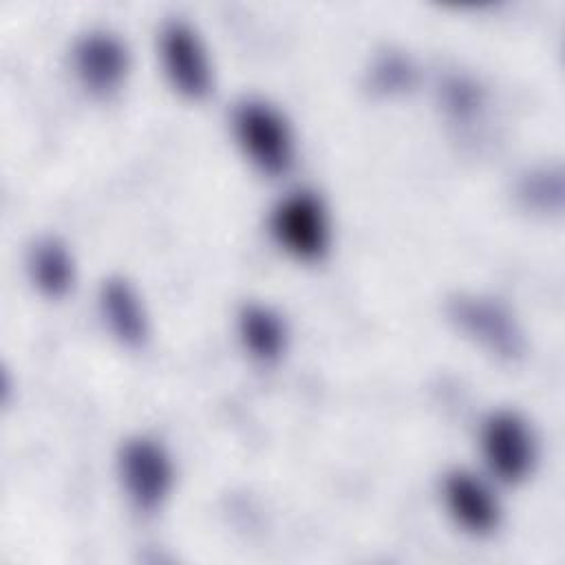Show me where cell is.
<instances>
[{
  "instance_id": "obj_1",
  "label": "cell",
  "mask_w": 565,
  "mask_h": 565,
  "mask_svg": "<svg viewBox=\"0 0 565 565\" xmlns=\"http://www.w3.org/2000/svg\"><path fill=\"white\" fill-rule=\"evenodd\" d=\"M236 143L263 174L280 177L294 163V137L287 119L263 99H243L232 113Z\"/></svg>"
},
{
  "instance_id": "obj_2",
  "label": "cell",
  "mask_w": 565,
  "mask_h": 565,
  "mask_svg": "<svg viewBox=\"0 0 565 565\" xmlns=\"http://www.w3.org/2000/svg\"><path fill=\"white\" fill-rule=\"evenodd\" d=\"M269 227L276 243L298 260H320L331 243L327 207L307 190L285 196L274 207Z\"/></svg>"
},
{
  "instance_id": "obj_3",
  "label": "cell",
  "mask_w": 565,
  "mask_h": 565,
  "mask_svg": "<svg viewBox=\"0 0 565 565\" xmlns=\"http://www.w3.org/2000/svg\"><path fill=\"white\" fill-rule=\"evenodd\" d=\"M481 452L492 475L505 483H519L534 470L536 437L519 413L494 411L481 426Z\"/></svg>"
},
{
  "instance_id": "obj_4",
  "label": "cell",
  "mask_w": 565,
  "mask_h": 565,
  "mask_svg": "<svg viewBox=\"0 0 565 565\" xmlns=\"http://www.w3.org/2000/svg\"><path fill=\"white\" fill-rule=\"evenodd\" d=\"M448 313L461 333L501 360H516L525 349L512 313L494 298L459 294L448 302Z\"/></svg>"
},
{
  "instance_id": "obj_5",
  "label": "cell",
  "mask_w": 565,
  "mask_h": 565,
  "mask_svg": "<svg viewBox=\"0 0 565 565\" xmlns=\"http://www.w3.org/2000/svg\"><path fill=\"white\" fill-rule=\"evenodd\" d=\"M117 466L124 490L137 510L154 512L161 508L174 483V466L159 441L128 439L119 450Z\"/></svg>"
},
{
  "instance_id": "obj_6",
  "label": "cell",
  "mask_w": 565,
  "mask_h": 565,
  "mask_svg": "<svg viewBox=\"0 0 565 565\" xmlns=\"http://www.w3.org/2000/svg\"><path fill=\"white\" fill-rule=\"evenodd\" d=\"M159 55L170 86L185 99L201 102L212 90V66L196 31L183 20H168L159 33Z\"/></svg>"
},
{
  "instance_id": "obj_7",
  "label": "cell",
  "mask_w": 565,
  "mask_h": 565,
  "mask_svg": "<svg viewBox=\"0 0 565 565\" xmlns=\"http://www.w3.org/2000/svg\"><path fill=\"white\" fill-rule=\"evenodd\" d=\"M73 68L90 95L108 97L124 84L130 71V53L115 33L88 31L73 46Z\"/></svg>"
},
{
  "instance_id": "obj_8",
  "label": "cell",
  "mask_w": 565,
  "mask_h": 565,
  "mask_svg": "<svg viewBox=\"0 0 565 565\" xmlns=\"http://www.w3.org/2000/svg\"><path fill=\"white\" fill-rule=\"evenodd\" d=\"M441 497L455 523L470 534L488 536L501 523L497 497L479 477L466 470H452L446 475Z\"/></svg>"
},
{
  "instance_id": "obj_9",
  "label": "cell",
  "mask_w": 565,
  "mask_h": 565,
  "mask_svg": "<svg viewBox=\"0 0 565 565\" xmlns=\"http://www.w3.org/2000/svg\"><path fill=\"white\" fill-rule=\"evenodd\" d=\"M99 309L113 335L137 349L148 340V318L135 287L124 278H108L99 289Z\"/></svg>"
},
{
  "instance_id": "obj_10",
  "label": "cell",
  "mask_w": 565,
  "mask_h": 565,
  "mask_svg": "<svg viewBox=\"0 0 565 565\" xmlns=\"http://www.w3.org/2000/svg\"><path fill=\"white\" fill-rule=\"evenodd\" d=\"M26 267L33 285L46 298H62L75 282V263L68 247L55 238H38L26 256Z\"/></svg>"
},
{
  "instance_id": "obj_11",
  "label": "cell",
  "mask_w": 565,
  "mask_h": 565,
  "mask_svg": "<svg viewBox=\"0 0 565 565\" xmlns=\"http://www.w3.org/2000/svg\"><path fill=\"white\" fill-rule=\"evenodd\" d=\"M238 335L245 351L258 362H276L287 349V327L282 318L258 302H249L241 309Z\"/></svg>"
},
{
  "instance_id": "obj_12",
  "label": "cell",
  "mask_w": 565,
  "mask_h": 565,
  "mask_svg": "<svg viewBox=\"0 0 565 565\" xmlns=\"http://www.w3.org/2000/svg\"><path fill=\"white\" fill-rule=\"evenodd\" d=\"M521 196L532 207H550L552 201H554V205H558L561 203V174L558 172L552 174L550 170L527 174V179H523V185H521Z\"/></svg>"
},
{
  "instance_id": "obj_13",
  "label": "cell",
  "mask_w": 565,
  "mask_h": 565,
  "mask_svg": "<svg viewBox=\"0 0 565 565\" xmlns=\"http://www.w3.org/2000/svg\"><path fill=\"white\" fill-rule=\"evenodd\" d=\"M411 75H413V71H411L408 62L404 57H397V55H386L375 66V84L384 90L408 86Z\"/></svg>"
}]
</instances>
